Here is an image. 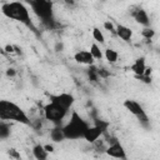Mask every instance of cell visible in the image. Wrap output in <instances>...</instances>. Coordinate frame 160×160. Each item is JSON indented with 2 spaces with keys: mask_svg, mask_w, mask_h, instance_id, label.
I'll list each match as a JSON object with an SVG mask.
<instances>
[{
  "mask_svg": "<svg viewBox=\"0 0 160 160\" xmlns=\"http://www.w3.org/2000/svg\"><path fill=\"white\" fill-rule=\"evenodd\" d=\"M1 12L8 19L19 21V22L24 24L25 26L30 28L34 32H36V28L34 26L32 20L30 18V12H29V10L24 2H20V1L4 2L1 5Z\"/></svg>",
  "mask_w": 160,
  "mask_h": 160,
  "instance_id": "6da1fadb",
  "label": "cell"
},
{
  "mask_svg": "<svg viewBox=\"0 0 160 160\" xmlns=\"http://www.w3.org/2000/svg\"><path fill=\"white\" fill-rule=\"evenodd\" d=\"M0 120L2 121H15L24 125H30L31 120L26 112L14 101L1 99L0 100Z\"/></svg>",
  "mask_w": 160,
  "mask_h": 160,
  "instance_id": "7a4b0ae2",
  "label": "cell"
},
{
  "mask_svg": "<svg viewBox=\"0 0 160 160\" xmlns=\"http://www.w3.org/2000/svg\"><path fill=\"white\" fill-rule=\"evenodd\" d=\"M89 126L90 125L88 124V121L84 120L76 110H72L70 120L64 126H61V130L65 136V140H78L84 138V134Z\"/></svg>",
  "mask_w": 160,
  "mask_h": 160,
  "instance_id": "3957f363",
  "label": "cell"
},
{
  "mask_svg": "<svg viewBox=\"0 0 160 160\" xmlns=\"http://www.w3.org/2000/svg\"><path fill=\"white\" fill-rule=\"evenodd\" d=\"M29 5L34 14L42 21L46 28H54L56 21L54 20V2L48 0H35L29 1Z\"/></svg>",
  "mask_w": 160,
  "mask_h": 160,
  "instance_id": "277c9868",
  "label": "cell"
},
{
  "mask_svg": "<svg viewBox=\"0 0 160 160\" xmlns=\"http://www.w3.org/2000/svg\"><path fill=\"white\" fill-rule=\"evenodd\" d=\"M42 111H44V118L48 121L52 122L55 126H61V122L65 119V116L68 115L69 110H66L65 108L60 106L56 102L49 101L46 105H44Z\"/></svg>",
  "mask_w": 160,
  "mask_h": 160,
  "instance_id": "5b68a950",
  "label": "cell"
},
{
  "mask_svg": "<svg viewBox=\"0 0 160 160\" xmlns=\"http://www.w3.org/2000/svg\"><path fill=\"white\" fill-rule=\"evenodd\" d=\"M108 128H109V122L108 121H104V120H100V119H95L94 120V125L88 128V130L85 131L82 139H85L90 144H95L99 140V138L108 131Z\"/></svg>",
  "mask_w": 160,
  "mask_h": 160,
  "instance_id": "8992f818",
  "label": "cell"
},
{
  "mask_svg": "<svg viewBox=\"0 0 160 160\" xmlns=\"http://www.w3.org/2000/svg\"><path fill=\"white\" fill-rule=\"evenodd\" d=\"M124 108H125L130 114H132L144 126H149V118H148V115H146L144 108H142L138 101H135V100H132V99H126V100L124 101Z\"/></svg>",
  "mask_w": 160,
  "mask_h": 160,
  "instance_id": "52a82bcc",
  "label": "cell"
},
{
  "mask_svg": "<svg viewBox=\"0 0 160 160\" xmlns=\"http://www.w3.org/2000/svg\"><path fill=\"white\" fill-rule=\"evenodd\" d=\"M49 100L52 102L59 104L60 106L65 108L66 110H70L75 102V98L69 92H61V94H51L49 95Z\"/></svg>",
  "mask_w": 160,
  "mask_h": 160,
  "instance_id": "ba28073f",
  "label": "cell"
},
{
  "mask_svg": "<svg viewBox=\"0 0 160 160\" xmlns=\"http://www.w3.org/2000/svg\"><path fill=\"white\" fill-rule=\"evenodd\" d=\"M108 156L112 158V159H118V160H126V151L124 149V146L120 144L119 140L109 144V146H106L105 151H104Z\"/></svg>",
  "mask_w": 160,
  "mask_h": 160,
  "instance_id": "9c48e42d",
  "label": "cell"
},
{
  "mask_svg": "<svg viewBox=\"0 0 160 160\" xmlns=\"http://www.w3.org/2000/svg\"><path fill=\"white\" fill-rule=\"evenodd\" d=\"M131 16L134 18V20L142 25L144 28H149L150 26V19H149V15L146 12V10H144L142 8H138L135 9L132 12H131Z\"/></svg>",
  "mask_w": 160,
  "mask_h": 160,
  "instance_id": "30bf717a",
  "label": "cell"
},
{
  "mask_svg": "<svg viewBox=\"0 0 160 160\" xmlns=\"http://www.w3.org/2000/svg\"><path fill=\"white\" fill-rule=\"evenodd\" d=\"M74 60L79 64H84V65H89L91 66L94 64V58L91 56L89 50H80L74 55Z\"/></svg>",
  "mask_w": 160,
  "mask_h": 160,
  "instance_id": "8fae6325",
  "label": "cell"
},
{
  "mask_svg": "<svg viewBox=\"0 0 160 160\" xmlns=\"http://www.w3.org/2000/svg\"><path fill=\"white\" fill-rule=\"evenodd\" d=\"M115 35L119 36L124 41H130L132 38V30L122 24H118L115 26Z\"/></svg>",
  "mask_w": 160,
  "mask_h": 160,
  "instance_id": "7c38bea8",
  "label": "cell"
},
{
  "mask_svg": "<svg viewBox=\"0 0 160 160\" xmlns=\"http://www.w3.org/2000/svg\"><path fill=\"white\" fill-rule=\"evenodd\" d=\"M130 70L136 75V76H141L144 75L145 70H146V62H145V58H138L135 59V61L131 64Z\"/></svg>",
  "mask_w": 160,
  "mask_h": 160,
  "instance_id": "4fadbf2b",
  "label": "cell"
},
{
  "mask_svg": "<svg viewBox=\"0 0 160 160\" xmlns=\"http://www.w3.org/2000/svg\"><path fill=\"white\" fill-rule=\"evenodd\" d=\"M32 156L36 160H48V151L45 150L44 145L41 144H36L32 148Z\"/></svg>",
  "mask_w": 160,
  "mask_h": 160,
  "instance_id": "5bb4252c",
  "label": "cell"
},
{
  "mask_svg": "<svg viewBox=\"0 0 160 160\" xmlns=\"http://www.w3.org/2000/svg\"><path fill=\"white\" fill-rule=\"evenodd\" d=\"M50 139L54 141V142H61L65 140V136L62 134V130H61V126H55L50 130Z\"/></svg>",
  "mask_w": 160,
  "mask_h": 160,
  "instance_id": "9a60e30c",
  "label": "cell"
},
{
  "mask_svg": "<svg viewBox=\"0 0 160 160\" xmlns=\"http://www.w3.org/2000/svg\"><path fill=\"white\" fill-rule=\"evenodd\" d=\"M102 54H104L105 59H106L110 64H115V62L118 61V59H119V54H118V51L114 50V49H111V48L105 49V51H104Z\"/></svg>",
  "mask_w": 160,
  "mask_h": 160,
  "instance_id": "2e32d148",
  "label": "cell"
},
{
  "mask_svg": "<svg viewBox=\"0 0 160 160\" xmlns=\"http://www.w3.org/2000/svg\"><path fill=\"white\" fill-rule=\"evenodd\" d=\"M90 54H91V56L94 58V60H101L102 58H104V54H102V51H101V49H100V46L96 44V42H92L91 44V46H90Z\"/></svg>",
  "mask_w": 160,
  "mask_h": 160,
  "instance_id": "e0dca14e",
  "label": "cell"
},
{
  "mask_svg": "<svg viewBox=\"0 0 160 160\" xmlns=\"http://www.w3.org/2000/svg\"><path fill=\"white\" fill-rule=\"evenodd\" d=\"M10 125L6 122V121H2L0 120V140H5L10 136Z\"/></svg>",
  "mask_w": 160,
  "mask_h": 160,
  "instance_id": "ac0fdd59",
  "label": "cell"
},
{
  "mask_svg": "<svg viewBox=\"0 0 160 160\" xmlns=\"http://www.w3.org/2000/svg\"><path fill=\"white\" fill-rule=\"evenodd\" d=\"M92 38H94V40L96 41V42H99V44H105V36H104V34H102V31L99 29V28H94L92 29Z\"/></svg>",
  "mask_w": 160,
  "mask_h": 160,
  "instance_id": "d6986e66",
  "label": "cell"
},
{
  "mask_svg": "<svg viewBox=\"0 0 160 160\" xmlns=\"http://www.w3.org/2000/svg\"><path fill=\"white\" fill-rule=\"evenodd\" d=\"M141 35L145 38V39H148V40H150L154 35H155V31L151 29V28H145V29H142V31H141Z\"/></svg>",
  "mask_w": 160,
  "mask_h": 160,
  "instance_id": "ffe728a7",
  "label": "cell"
},
{
  "mask_svg": "<svg viewBox=\"0 0 160 160\" xmlns=\"http://www.w3.org/2000/svg\"><path fill=\"white\" fill-rule=\"evenodd\" d=\"M104 28H105L106 30L111 31L112 34H115V26L112 25V22H111L110 20H108V21H105V22H104Z\"/></svg>",
  "mask_w": 160,
  "mask_h": 160,
  "instance_id": "44dd1931",
  "label": "cell"
},
{
  "mask_svg": "<svg viewBox=\"0 0 160 160\" xmlns=\"http://www.w3.org/2000/svg\"><path fill=\"white\" fill-rule=\"evenodd\" d=\"M10 155H12V156H15L16 159H19V158H20V155L18 154V151H16L15 149H10Z\"/></svg>",
  "mask_w": 160,
  "mask_h": 160,
  "instance_id": "7402d4cb",
  "label": "cell"
},
{
  "mask_svg": "<svg viewBox=\"0 0 160 160\" xmlns=\"http://www.w3.org/2000/svg\"><path fill=\"white\" fill-rule=\"evenodd\" d=\"M44 148H45V150H46L48 152H52V151H54V148H52L51 145H44Z\"/></svg>",
  "mask_w": 160,
  "mask_h": 160,
  "instance_id": "603a6c76",
  "label": "cell"
},
{
  "mask_svg": "<svg viewBox=\"0 0 160 160\" xmlns=\"http://www.w3.org/2000/svg\"><path fill=\"white\" fill-rule=\"evenodd\" d=\"M5 49H6V51H9V52H11V51H12V49H14V46H11V45H8V46H6Z\"/></svg>",
  "mask_w": 160,
  "mask_h": 160,
  "instance_id": "cb8c5ba5",
  "label": "cell"
}]
</instances>
